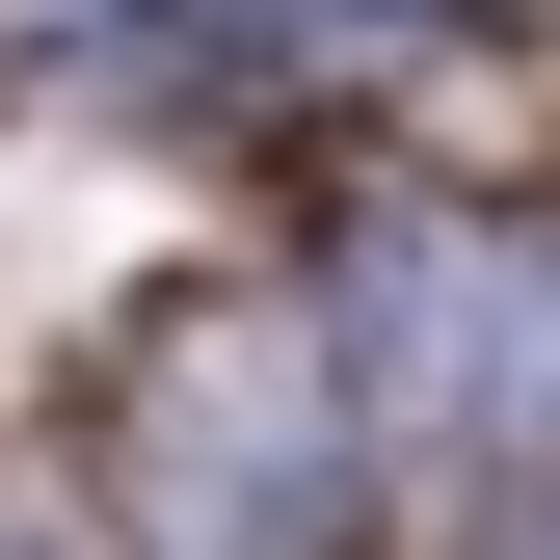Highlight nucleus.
Listing matches in <instances>:
<instances>
[{"label":"nucleus","instance_id":"1","mask_svg":"<svg viewBox=\"0 0 560 560\" xmlns=\"http://www.w3.org/2000/svg\"><path fill=\"white\" fill-rule=\"evenodd\" d=\"M107 428H133V560H347V454H374L347 294H187Z\"/></svg>","mask_w":560,"mask_h":560}]
</instances>
